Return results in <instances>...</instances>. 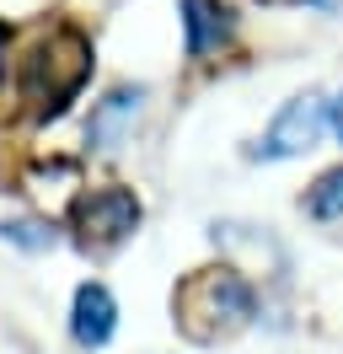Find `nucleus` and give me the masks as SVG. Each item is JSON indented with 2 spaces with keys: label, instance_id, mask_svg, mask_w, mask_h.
Instances as JSON below:
<instances>
[{
  "label": "nucleus",
  "instance_id": "nucleus-1",
  "mask_svg": "<svg viewBox=\"0 0 343 354\" xmlns=\"http://www.w3.org/2000/svg\"><path fill=\"white\" fill-rule=\"evenodd\" d=\"M11 81H17V97L27 102L33 118H59L81 97V86L91 81V38L81 27H64V22L38 32L21 48Z\"/></svg>",
  "mask_w": 343,
  "mask_h": 354
},
{
  "label": "nucleus",
  "instance_id": "nucleus-2",
  "mask_svg": "<svg viewBox=\"0 0 343 354\" xmlns=\"http://www.w3.org/2000/svg\"><path fill=\"white\" fill-rule=\"evenodd\" d=\"M257 317V295L247 285V274L231 263L214 268H193L177 279L172 290V322L188 344H220V338H236Z\"/></svg>",
  "mask_w": 343,
  "mask_h": 354
},
{
  "label": "nucleus",
  "instance_id": "nucleus-3",
  "mask_svg": "<svg viewBox=\"0 0 343 354\" xmlns=\"http://www.w3.org/2000/svg\"><path fill=\"white\" fill-rule=\"evenodd\" d=\"M134 225H140V199L129 188H91L70 204V231L86 252H113L134 236Z\"/></svg>",
  "mask_w": 343,
  "mask_h": 354
},
{
  "label": "nucleus",
  "instance_id": "nucleus-4",
  "mask_svg": "<svg viewBox=\"0 0 343 354\" xmlns=\"http://www.w3.org/2000/svg\"><path fill=\"white\" fill-rule=\"evenodd\" d=\"M333 124V102L322 97V91H300V97H290L284 108H279L274 129L263 134V145H257L252 156H263V161H290V156H306L311 145L322 140V129Z\"/></svg>",
  "mask_w": 343,
  "mask_h": 354
},
{
  "label": "nucleus",
  "instance_id": "nucleus-5",
  "mask_svg": "<svg viewBox=\"0 0 343 354\" xmlns=\"http://www.w3.org/2000/svg\"><path fill=\"white\" fill-rule=\"evenodd\" d=\"M140 113H145V86H113L91 108V124H86V140L97 145V151H124L129 140H134V124H140Z\"/></svg>",
  "mask_w": 343,
  "mask_h": 354
},
{
  "label": "nucleus",
  "instance_id": "nucleus-6",
  "mask_svg": "<svg viewBox=\"0 0 343 354\" xmlns=\"http://www.w3.org/2000/svg\"><path fill=\"white\" fill-rule=\"evenodd\" d=\"M118 328V306H113V295L102 285H81L75 290V306H70V338L81 344V349H102L107 338Z\"/></svg>",
  "mask_w": 343,
  "mask_h": 354
},
{
  "label": "nucleus",
  "instance_id": "nucleus-7",
  "mask_svg": "<svg viewBox=\"0 0 343 354\" xmlns=\"http://www.w3.org/2000/svg\"><path fill=\"white\" fill-rule=\"evenodd\" d=\"M214 242L220 247H231L236 258H252L257 268H268V274H284V252H279V242L268 236V231H257V225H236V221H225V225H214Z\"/></svg>",
  "mask_w": 343,
  "mask_h": 354
},
{
  "label": "nucleus",
  "instance_id": "nucleus-8",
  "mask_svg": "<svg viewBox=\"0 0 343 354\" xmlns=\"http://www.w3.org/2000/svg\"><path fill=\"white\" fill-rule=\"evenodd\" d=\"M183 27H188V54H193V59L210 54V48H220V44H225V32H231L225 11H220L214 0H183Z\"/></svg>",
  "mask_w": 343,
  "mask_h": 354
},
{
  "label": "nucleus",
  "instance_id": "nucleus-9",
  "mask_svg": "<svg viewBox=\"0 0 343 354\" xmlns=\"http://www.w3.org/2000/svg\"><path fill=\"white\" fill-rule=\"evenodd\" d=\"M306 215L317 221H343V167L322 172L311 188H306Z\"/></svg>",
  "mask_w": 343,
  "mask_h": 354
},
{
  "label": "nucleus",
  "instance_id": "nucleus-10",
  "mask_svg": "<svg viewBox=\"0 0 343 354\" xmlns=\"http://www.w3.org/2000/svg\"><path fill=\"white\" fill-rule=\"evenodd\" d=\"M0 231H6V242L33 247V252H38V247H54V231H48V225H38V221H6Z\"/></svg>",
  "mask_w": 343,
  "mask_h": 354
},
{
  "label": "nucleus",
  "instance_id": "nucleus-11",
  "mask_svg": "<svg viewBox=\"0 0 343 354\" xmlns=\"http://www.w3.org/2000/svg\"><path fill=\"white\" fill-rule=\"evenodd\" d=\"M333 129H338V140H343V97L333 102Z\"/></svg>",
  "mask_w": 343,
  "mask_h": 354
},
{
  "label": "nucleus",
  "instance_id": "nucleus-12",
  "mask_svg": "<svg viewBox=\"0 0 343 354\" xmlns=\"http://www.w3.org/2000/svg\"><path fill=\"white\" fill-rule=\"evenodd\" d=\"M279 6H306V0H279Z\"/></svg>",
  "mask_w": 343,
  "mask_h": 354
}]
</instances>
